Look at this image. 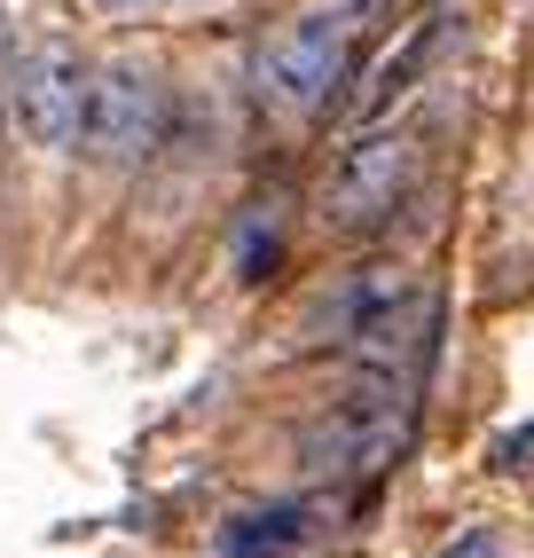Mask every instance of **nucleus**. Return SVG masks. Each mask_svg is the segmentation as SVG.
<instances>
[{
  "label": "nucleus",
  "instance_id": "obj_3",
  "mask_svg": "<svg viewBox=\"0 0 534 558\" xmlns=\"http://www.w3.org/2000/svg\"><path fill=\"white\" fill-rule=\"evenodd\" d=\"M87 56L71 40H32L9 63V126L32 142V150H71L80 142V110H87Z\"/></svg>",
  "mask_w": 534,
  "mask_h": 558
},
{
  "label": "nucleus",
  "instance_id": "obj_1",
  "mask_svg": "<svg viewBox=\"0 0 534 558\" xmlns=\"http://www.w3.org/2000/svg\"><path fill=\"white\" fill-rule=\"evenodd\" d=\"M386 16H393V0H307V9H291L276 32H267L259 63H252V95L267 110H283V119L323 110L330 87H347L362 40Z\"/></svg>",
  "mask_w": 534,
  "mask_h": 558
},
{
  "label": "nucleus",
  "instance_id": "obj_12",
  "mask_svg": "<svg viewBox=\"0 0 534 558\" xmlns=\"http://www.w3.org/2000/svg\"><path fill=\"white\" fill-rule=\"evenodd\" d=\"M0 56H9V9H0Z\"/></svg>",
  "mask_w": 534,
  "mask_h": 558
},
{
  "label": "nucleus",
  "instance_id": "obj_6",
  "mask_svg": "<svg viewBox=\"0 0 534 558\" xmlns=\"http://www.w3.org/2000/svg\"><path fill=\"white\" fill-rule=\"evenodd\" d=\"M338 330H347V347H354L369 369H401L409 347L433 339V300H425L401 268H369L347 300H338Z\"/></svg>",
  "mask_w": 534,
  "mask_h": 558
},
{
  "label": "nucleus",
  "instance_id": "obj_10",
  "mask_svg": "<svg viewBox=\"0 0 534 558\" xmlns=\"http://www.w3.org/2000/svg\"><path fill=\"white\" fill-rule=\"evenodd\" d=\"M519 457H534V425H526V433H503V449H495V464H503V472H519Z\"/></svg>",
  "mask_w": 534,
  "mask_h": 558
},
{
  "label": "nucleus",
  "instance_id": "obj_11",
  "mask_svg": "<svg viewBox=\"0 0 534 558\" xmlns=\"http://www.w3.org/2000/svg\"><path fill=\"white\" fill-rule=\"evenodd\" d=\"M102 9H119V16H126V9H149V0H102Z\"/></svg>",
  "mask_w": 534,
  "mask_h": 558
},
{
  "label": "nucleus",
  "instance_id": "obj_4",
  "mask_svg": "<svg viewBox=\"0 0 534 558\" xmlns=\"http://www.w3.org/2000/svg\"><path fill=\"white\" fill-rule=\"evenodd\" d=\"M166 142V87L142 63H102L87 71V110H80V150L87 166H142Z\"/></svg>",
  "mask_w": 534,
  "mask_h": 558
},
{
  "label": "nucleus",
  "instance_id": "obj_8",
  "mask_svg": "<svg viewBox=\"0 0 534 558\" xmlns=\"http://www.w3.org/2000/svg\"><path fill=\"white\" fill-rule=\"evenodd\" d=\"M307 519H315V511H299V504L252 511V519H236V527L220 535V550H228V558H283V550L307 543Z\"/></svg>",
  "mask_w": 534,
  "mask_h": 558
},
{
  "label": "nucleus",
  "instance_id": "obj_7",
  "mask_svg": "<svg viewBox=\"0 0 534 558\" xmlns=\"http://www.w3.org/2000/svg\"><path fill=\"white\" fill-rule=\"evenodd\" d=\"M448 40H456V16H448V9H433L425 24H409V40H401L386 63H377V71H369V87H362V102H354V110H362V119L393 110V102H401V95H409V87L433 71V56H440Z\"/></svg>",
  "mask_w": 534,
  "mask_h": 558
},
{
  "label": "nucleus",
  "instance_id": "obj_2",
  "mask_svg": "<svg viewBox=\"0 0 534 558\" xmlns=\"http://www.w3.org/2000/svg\"><path fill=\"white\" fill-rule=\"evenodd\" d=\"M401 433H409V401H401V378L393 369H377V378L354 393V401H338L330 417H315L307 433H299V464L307 472H386L393 449H401Z\"/></svg>",
  "mask_w": 534,
  "mask_h": 558
},
{
  "label": "nucleus",
  "instance_id": "obj_9",
  "mask_svg": "<svg viewBox=\"0 0 534 558\" xmlns=\"http://www.w3.org/2000/svg\"><path fill=\"white\" fill-rule=\"evenodd\" d=\"M440 558H503V543H495V527H464Z\"/></svg>",
  "mask_w": 534,
  "mask_h": 558
},
{
  "label": "nucleus",
  "instance_id": "obj_5",
  "mask_svg": "<svg viewBox=\"0 0 534 558\" xmlns=\"http://www.w3.org/2000/svg\"><path fill=\"white\" fill-rule=\"evenodd\" d=\"M409 181H416V134L409 126H369L323 173V220H338V229H369V220H386L409 197Z\"/></svg>",
  "mask_w": 534,
  "mask_h": 558
}]
</instances>
